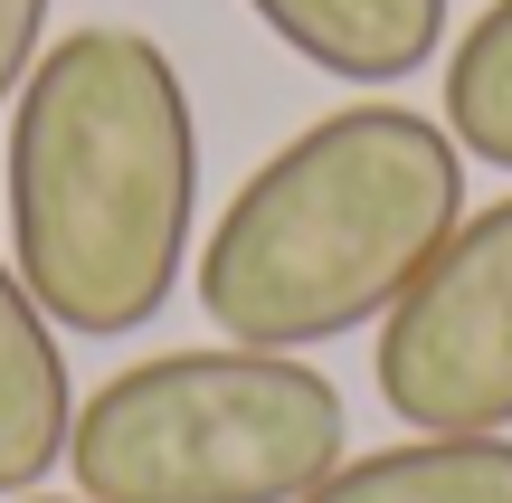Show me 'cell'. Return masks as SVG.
Segmentation results:
<instances>
[{"label": "cell", "instance_id": "1", "mask_svg": "<svg viewBox=\"0 0 512 503\" xmlns=\"http://www.w3.org/2000/svg\"><path fill=\"white\" fill-rule=\"evenodd\" d=\"M200 228L190 86L143 29H67L10 95V266L86 342L143 333L181 295Z\"/></svg>", "mask_w": 512, "mask_h": 503}, {"label": "cell", "instance_id": "2", "mask_svg": "<svg viewBox=\"0 0 512 503\" xmlns=\"http://www.w3.org/2000/svg\"><path fill=\"white\" fill-rule=\"evenodd\" d=\"M465 219V143L418 105H332L247 171L200 238V304L247 352H313L418 285Z\"/></svg>", "mask_w": 512, "mask_h": 503}, {"label": "cell", "instance_id": "3", "mask_svg": "<svg viewBox=\"0 0 512 503\" xmlns=\"http://www.w3.org/2000/svg\"><path fill=\"white\" fill-rule=\"evenodd\" d=\"M86 503H294L342 466V390L294 352H152L76 399Z\"/></svg>", "mask_w": 512, "mask_h": 503}, {"label": "cell", "instance_id": "4", "mask_svg": "<svg viewBox=\"0 0 512 503\" xmlns=\"http://www.w3.org/2000/svg\"><path fill=\"white\" fill-rule=\"evenodd\" d=\"M380 409L408 437H503L512 428V200L446 228L399 304L380 314Z\"/></svg>", "mask_w": 512, "mask_h": 503}, {"label": "cell", "instance_id": "5", "mask_svg": "<svg viewBox=\"0 0 512 503\" xmlns=\"http://www.w3.org/2000/svg\"><path fill=\"white\" fill-rule=\"evenodd\" d=\"M67 428H76V390H67L57 323L0 257V503L38 494V475L67 466Z\"/></svg>", "mask_w": 512, "mask_h": 503}, {"label": "cell", "instance_id": "6", "mask_svg": "<svg viewBox=\"0 0 512 503\" xmlns=\"http://www.w3.org/2000/svg\"><path fill=\"white\" fill-rule=\"evenodd\" d=\"M247 10L342 86H399L446 38V0H247Z\"/></svg>", "mask_w": 512, "mask_h": 503}, {"label": "cell", "instance_id": "7", "mask_svg": "<svg viewBox=\"0 0 512 503\" xmlns=\"http://www.w3.org/2000/svg\"><path fill=\"white\" fill-rule=\"evenodd\" d=\"M294 503H512V437H399L380 456H342Z\"/></svg>", "mask_w": 512, "mask_h": 503}, {"label": "cell", "instance_id": "8", "mask_svg": "<svg viewBox=\"0 0 512 503\" xmlns=\"http://www.w3.org/2000/svg\"><path fill=\"white\" fill-rule=\"evenodd\" d=\"M446 133L475 162L512 171V0H494L446 57Z\"/></svg>", "mask_w": 512, "mask_h": 503}, {"label": "cell", "instance_id": "9", "mask_svg": "<svg viewBox=\"0 0 512 503\" xmlns=\"http://www.w3.org/2000/svg\"><path fill=\"white\" fill-rule=\"evenodd\" d=\"M38 29H48V0H0V105L29 86V67H38Z\"/></svg>", "mask_w": 512, "mask_h": 503}, {"label": "cell", "instance_id": "10", "mask_svg": "<svg viewBox=\"0 0 512 503\" xmlns=\"http://www.w3.org/2000/svg\"><path fill=\"white\" fill-rule=\"evenodd\" d=\"M10 503H86V494H10Z\"/></svg>", "mask_w": 512, "mask_h": 503}]
</instances>
